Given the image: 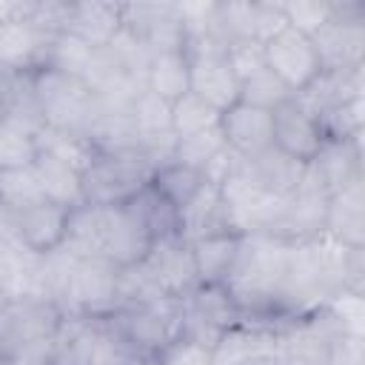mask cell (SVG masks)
<instances>
[{
  "instance_id": "1",
  "label": "cell",
  "mask_w": 365,
  "mask_h": 365,
  "mask_svg": "<svg viewBox=\"0 0 365 365\" xmlns=\"http://www.w3.org/2000/svg\"><path fill=\"white\" fill-rule=\"evenodd\" d=\"M63 311L43 297L0 305V359L6 365H51Z\"/></svg>"
},
{
  "instance_id": "2",
  "label": "cell",
  "mask_w": 365,
  "mask_h": 365,
  "mask_svg": "<svg viewBox=\"0 0 365 365\" xmlns=\"http://www.w3.org/2000/svg\"><path fill=\"white\" fill-rule=\"evenodd\" d=\"M103 319L117 334V339L140 359H160L180 339V299L174 297L120 305Z\"/></svg>"
},
{
  "instance_id": "3",
  "label": "cell",
  "mask_w": 365,
  "mask_h": 365,
  "mask_svg": "<svg viewBox=\"0 0 365 365\" xmlns=\"http://www.w3.org/2000/svg\"><path fill=\"white\" fill-rule=\"evenodd\" d=\"M154 174V163L134 145L125 151H97L83 168V205H123Z\"/></svg>"
},
{
  "instance_id": "4",
  "label": "cell",
  "mask_w": 365,
  "mask_h": 365,
  "mask_svg": "<svg viewBox=\"0 0 365 365\" xmlns=\"http://www.w3.org/2000/svg\"><path fill=\"white\" fill-rule=\"evenodd\" d=\"M31 77H34V94H37L46 128L88 137V123L94 114L91 88L80 77H71L54 68H40Z\"/></svg>"
},
{
  "instance_id": "5",
  "label": "cell",
  "mask_w": 365,
  "mask_h": 365,
  "mask_svg": "<svg viewBox=\"0 0 365 365\" xmlns=\"http://www.w3.org/2000/svg\"><path fill=\"white\" fill-rule=\"evenodd\" d=\"M240 322L242 317L228 285L200 282L185 297H180V339L197 342L211 351L220 336Z\"/></svg>"
},
{
  "instance_id": "6",
  "label": "cell",
  "mask_w": 365,
  "mask_h": 365,
  "mask_svg": "<svg viewBox=\"0 0 365 365\" xmlns=\"http://www.w3.org/2000/svg\"><path fill=\"white\" fill-rule=\"evenodd\" d=\"M117 285H120L117 265H111L103 257H77L66 291L57 299V308L66 317L103 319L111 311H117Z\"/></svg>"
},
{
  "instance_id": "7",
  "label": "cell",
  "mask_w": 365,
  "mask_h": 365,
  "mask_svg": "<svg viewBox=\"0 0 365 365\" xmlns=\"http://www.w3.org/2000/svg\"><path fill=\"white\" fill-rule=\"evenodd\" d=\"M311 40L322 71L365 68V3L334 0V17Z\"/></svg>"
},
{
  "instance_id": "8",
  "label": "cell",
  "mask_w": 365,
  "mask_h": 365,
  "mask_svg": "<svg viewBox=\"0 0 365 365\" xmlns=\"http://www.w3.org/2000/svg\"><path fill=\"white\" fill-rule=\"evenodd\" d=\"M191 66V94L202 97L220 114L240 100V83L225 60V43L220 37L188 40L185 48Z\"/></svg>"
},
{
  "instance_id": "9",
  "label": "cell",
  "mask_w": 365,
  "mask_h": 365,
  "mask_svg": "<svg viewBox=\"0 0 365 365\" xmlns=\"http://www.w3.org/2000/svg\"><path fill=\"white\" fill-rule=\"evenodd\" d=\"M262 51H265V66L285 83L291 94H302L322 71L314 40L288 26L279 34H274L268 43H262Z\"/></svg>"
},
{
  "instance_id": "10",
  "label": "cell",
  "mask_w": 365,
  "mask_h": 365,
  "mask_svg": "<svg viewBox=\"0 0 365 365\" xmlns=\"http://www.w3.org/2000/svg\"><path fill=\"white\" fill-rule=\"evenodd\" d=\"M322 143L325 137H322L317 114L297 94H291L285 103H279L271 111V145L274 148L302 163H311L317 151L322 148Z\"/></svg>"
},
{
  "instance_id": "11",
  "label": "cell",
  "mask_w": 365,
  "mask_h": 365,
  "mask_svg": "<svg viewBox=\"0 0 365 365\" xmlns=\"http://www.w3.org/2000/svg\"><path fill=\"white\" fill-rule=\"evenodd\" d=\"M97 225H100V257L103 259H108L117 268H131L145 259L151 248V237L125 211V205L97 208Z\"/></svg>"
},
{
  "instance_id": "12",
  "label": "cell",
  "mask_w": 365,
  "mask_h": 365,
  "mask_svg": "<svg viewBox=\"0 0 365 365\" xmlns=\"http://www.w3.org/2000/svg\"><path fill=\"white\" fill-rule=\"evenodd\" d=\"M145 268V274L154 279V285L160 288V294L165 297H185L194 285H200L197 271H194V257H191V245L185 237H165V240H154L145 259L140 262Z\"/></svg>"
},
{
  "instance_id": "13",
  "label": "cell",
  "mask_w": 365,
  "mask_h": 365,
  "mask_svg": "<svg viewBox=\"0 0 365 365\" xmlns=\"http://www.w3.org/2000/svg\"><path fill=\"white\" fill-rule=\"evenodd\" d=\"M328 197H331L328 188L317 180V174L305 163V177L299 182V188L291 197H285V208H282V217H279L274 237L297 242V240H311V237L322 234Z\"/></svg>"
},
{
  "instance_id": "14",
  "label": "cell",
  "mask_w": 365,
  "mask_h": 365,
  "mask_svg": "<svg viewBox=\"0 0 365 365\" xmlns=\"http://www.w3.org/2000/svg\"><path fill=\"white\" fill-rule=\"evenodd\" d=\"M120 6H123V29L140 37L151 54L185 48V34L174 14V3H120Z\"/></svg>"
},
{
  "instance_id": "15",
  "label": "cell",
  "mask_w": 365,
  "mask_h": 365,
  "mask_svg": "<svg viewBox=\"0 0 365 365\" xmlns=\"http://www.w3.org/2000/svg\"><path fill=\"white\" fill-rule=\"evenodd\" d=\"M71 211L74 208L57 205L51 200H40L37 205L14 214L11 222H14L17 242L34 254H51V251L63 248L68 222H71Z\"/></svg>"
},
{
  "instance_id": "16",
  "label": "cell",
  "mask_w": 365,
  "mask_h": 365,
  "mask_svg": "<svg viewBox=\"0 0 365 365\" xmlns=\"http://www.w3.org/2000/svg\"><path fill=\"white\" fill-rule=\"evenodd\" d=\"M0 291L6 299L43 297L48 299L46 254H34L17 240L0 248Z\"/></svg>"
},
{
  "instance_id": "17",
  "label": "cell",
  "mask_w": 365,
  "mask_h": 365,
  "mask_svg": "<svg viewBox=\"0 0 365 365\" xmlns=\"http://www.w3.org/2000/svg\"><path fill=\"white\" fill-rule=\"evenodd\" d=\"M51 34L17 17L0 23V68L11 74H34L46 66Z\"/></svg>"
},
{
  "instance_id": "18",
  "label": "cell",
  "mask_w": 365,
  "mask_h": 365,
  "mask_svg": "<svg viewBox=\"0 0 365 365\" xmlns=\"http://www.w3.org/2000/svg\"><path fill=\"white\" fill-rule=\"evenodd\" d=\"M220 131L225 145L237 157L242 160L257 157L259 151L271 148V111H262L237 100L231 108L220 114Z\"/></svg>"
},
{
  "instance_id": "19",
  "label": "cell",
  "mask_w": 365,
  "mask_h": 365,
  "mask_svg": "<svg viewBox=\"0 0 365 365\" xmlns=\"http://www.w3.org/2000/svg\"><path fill=\"white\" fill-rule=\"evenodd\" d=\"M308 168L328 188V194L342 191V188L356 185V182H365V151H362V140H345V143L325 140L322 148L317 151V157L308 163Z\"/></svg>"
},
{
  "instance_id": "20",
  "label": "cell",
  "mask_w": 365,
  "mask_h": 365,
  "mask_svg": "<svg viewBox=\"0 0 365 365\" xmlns=\"http://www.w3.org/2000/svg\"><path fill=\"white\" fill-rule=\"evenodd\" d=\"M123 29V6L120 3H97V0H68L63 31L80 37L83 43L103 48Z\"/></svg>"
},
{
  "instance_id": "21",
  "label": "cell",
  "mask_w": 365,
  "mask_h": 365,
  "mask_svg": "<svg viewBox=\"0 0 365 365\" xmlns=\"http://www.w3.org/2000/svg\"><path fill=\"white\" fill-rule=\"evenodd\" d=\"M322 234L348 248H365V182L348 185L328 197Z\"/></svg>"
},
{
  "instance_id": "22",
  "label": "cell",
  "mask_w": 365,
  "mask_h": 365,
  "mask_svg": "<svg viewBox=\"0 0 365 365\" xmlns=\"http://www.w3.org/2000/svg\"><path fill=\"white\" fill-rule=\"evenodd\" d=\"M242 163H245V171L254 177V182L274 197H291L305 177V163L274 145Z\"/></svg>"
},
{
  "instance_id": "23",
  "label": "cell",
  "mask_w": 365,
  "mask_h": 365,
  "mask_svg": "<svg viewBox=\"0 0 365 365\" xmlns=\"http://www.w3.org/2000/svg\"><path fill=\"white\" fill-rule=\"evenodd\" d=\"M214 234H237L228 217V208L220 197L217 185H205L182 211H180V237H185L188 242L202 240V237H214Z\"/></svg>"
},
{
  "instance_id": "24",
  "label": "cell",
  "mask_w": 365,
  "mask_h": 365,
  "mask_svg": "<svg viewBox=\"0 0 365 365\" xmlns=\"http://www.w3.org/2000/svg\"><path fill=\"white\" fill-rule=\"evenodd\" d=\"M0 120L11 123L29 134H40L46 128L43 123V111L34 94V77L31 74H3L0 83Z\"/></svg>"
},
{
  "instance_id": "25",
  "label": "cell",
  "mask_w": 365,
  "mask_h": 365,
  "mask_svg": "<svg viewBox=\"0 0 365 365\" xmlns=\"http://www.w3.org/2000/svg\"><path fill=\"white\" fill-rule=\"evenodd\" d=\"M191 245V257H194V271L200 282H220L225 285L234 274L237 257H240V245H242V234H214V237H202L188 242Z\"/></svg>"
},
{
  "instance_id": "26",
  "label": "cell",
  "mask_w": 365,
  "mask_h": 365,
  "mask_svg": "<svg viewBox=\"0 0 365 365\" xmlns=\"http://www.w3.org/2000/svg\"><path fill=\"white\" fill-rule=\"evenodd\" d=\"M123 205L143 225V231L151 237V242L180 234V211L151 182H145L143 188H137Z\"/></svg>"
},
{
  "instance_id": "27",
  "label": "cell",
  "mask_w": 365,
  "mask_h": 365,
  "mask_svg": "<svg viewBox=\"0 0 365 365\" xmlns=\"http://www.w3.org/2000/svg\"><path fill=\"white\" fill-rule=\"evenodd\" d=\"M314 114L348 103V100H362L365 97V68H354V71H319V77L302 91L297 94Z\"/></svg>"
},
{
  "instance_id": "28",
  "label": "cell",
  "mask_w": 365,
  "mask_h": 365,
  "mask_svg": "<svg viewBox=\"0 0 365 365\" xmlns=\"http://www.w3.org/2000/svg\"><path fill=\"white\" fill-rule=\"evenodd\" d=\"M37 182L43 188V197L66 205V208H80L83 205V171H77L74 165L51 157V154H37V160L31 163Z\"/></svg>"
},
{
  "instance_id": "29",
  "label": "cell",
  "mask_w": 365,
  "mask_h": 365,
  "mask_svg": "<svg viewBox=\"0 0 365 365\" xmlns=\"http://www.w3.org/2000/svg\"><path fill=\"white\" fill-rule=\"evenodd\" d=\"M143 86L154 91L157 97L174 103L182 94L191 91V66L185 51H165V54H151V63L145 68Z\"/></svg>"
},
{
  "instance_id": "30",
  "label": "cell",
  "mask_w": 365,
  "mask_h": 365,
  "mask_svg": "<svg viewBox=\"0 0 365 365\" xmlns=\"http://www.w3.org/2000/svg\"><path fill=\"white\" fill-rule=\"evenodd\" d=\"M257 354H277V336L248 322L234 325L211 348V365H237Z\"/></svg>"
},
{
  "instance_id": "31",
  "label": "cell",
  "mask_w": 365,
  "mask_h": 365,
  "mask_svg": "<svg viewBox=\"0 0 365 365\" xmlns=\"http://www.w3.org/2000/svg\"><path fill=\"white\" fill-rule=\"evenodd\" d=\"M148 182H151L177 211H182V208L208 185V180H205V174H202L200 168L182 165V163H177V160H168V163L157 165Z\"/></svg>"
},
{
  "instance_id": "32",
  "label": "cell",
  "mask_w": 365,
  "mask_h": 365,
  "mask_svg": "<svg viewBox=\"0 0 365 365\" xmlns=\"http://www.w3.org/2000/svg\"><path fill=\"white\" fill-rule=\"evenodd\" d=\"M40 200H46V197H43V188L37 182L34 165L0 171V211L14 217V214L37 205Z\"/></svg>"
},
{
  "instance_id": "33",
  "label": "cell",
  "mask_w": 365,
  "mask_h": 365,
  "mask_svg": "<svg viewBox=\"0 0 365 365\" xmlns=\"http://www.w3.org/2000/svg\"><path fill=\"white\" fill-rule=\"evenodd\" d=\"M131 123H134L137 140L171 134V103L143 86L131 97Z\"/></svg>"
},
{
  "instance_id": "34",
  "label": "cell",
  "mask_w": 365,
  "mask_h": 365,
  "mask_svg": "<svg viewBox=\"0 0 365 365\" xmlns=\"http://www.w3.org/2000/svg\"><path fill=\"white\" fill-rule=\"evenodd\" d=\"M94 51L97 48L83 43L80 37L60 31V34H51V40H48V51H46V66L43 68H54V71H63V74H71V77L83 80Z\"/></svg>"
},
{
  "instance_id": "35",
  "label": "cell",
  "mask_w": 365,
  "mask_h": 365,
  "mask_svg": "<svg viewBox=\"0 0 365 365\" xmlns=\"http://www.w3.org/2000/svg\"><path fill=\"white\" fill-rule=\"evenodd\" d=\"M317 120H319V128H322L325 140H334V143L362 140V131H365V97L331 106V108L319 111Z\"/></svg>"
},
{
  "instance_id": "36",
  "label": "cell",
  "mask_w": 365,
  "mask_h": 365,
  "mask_svg": "<svg viewBox=\"0 0 365 365\" xmlns=\"http://www.w3.org/2000/svg\"><path fill=\"white\" fill-rule=\"evenodd\" d=\"M217 125H220V111L208 106L202 97L188 91L171 103V134L174 137H188V134L208 131Z\"/></svg>"
},
{
  "instance_id": "37",
  "label": "cell",
  "mask_w": 365,
  "mask_h": 365,
  "mask_svg": "<svg viewBox=\"0 0 365 365\" xmlns=\"http://www.w3.org/2000/svg\"><path fill=\"white\" fill-rule=\"evenodd\" d=\"M37 148H40L43 154H51V157H57V160L74 165L77 171H83V168L91 163V157L97 154V148L91 145L88 137H83V134H68V131H54V128H43V131L37 134Z\"/></svg>"
},
{
  "instance_id": "38",
  "label": "cell",
  "mask_w": 365,
  "mask_h": 365,
  "mask_svg": "<svg viewBox=\"0 0 365 365\" xmlns=\"http://www.w3.org/2000/svg\"><path fill=\"white\" fill-rule=\"evenodd\" d=\"M222 148H225V140H222V131H220V125H217V128H208V131H197V134H188V137H177V140H174V154H171V160L202 171Z\"/></svg>"
},
{
  "instance_id": "39",
  "label": "cell",
  "mask_w": 365,
  "mask_h": 365,
  "mask_svg": "<svg viewBox=\"0 0 365 365\" xmlns=\"http://www.w3.org/2000/svg\"><path fill=\"white\" fill-rule=\"evenodd\" d=\"M288 97H291V91L268 66L262 71H257L254 77L240 83V103H248V106L262 108V111H274Z\"/></svg>"
},
{
  "instance_id": "40",
  "label": "cell",
  "mask_w": 365,
  "mask_h": 365,
  "mask_svg": "<svg viewBox=\"0 0 365 365\" xmlns=\"http://www.w3.org/2000/svg\"><path fill=\"white\" fill-rule=\"evenodd\" d=\"M282 14L288 29L314 37L334 17V0H282Z\"/></svg>"
},
{
  "instance_id": "41",
  "label": "cell",
  "mask_w": 365,
  "mask_h": 365,
  "mask_svg": "<svg viewBox=\"0 0 365 365\" xmlns=\"http://www.w3.org/2000/svg\"><path fill=\"white\" fill-rule=\"evenodd\" d=\"M37 137L0 120V171L3 168H23L37 160Z\"/></svg>"
},
{
  "instance_id": "42",
  "label": "cell",
  "mask_w": 365,
  "mask_h": 365,
  "mask_svg": "<svg viewBox=\"0 0 365 365\" xmlns=\"http://www.w3.org/2000/svg\"><path fill=\"white\" fill-rule=\"evenodd\" d=\"M322 308L334 317V322L339 325L342 334L365 336V299L359 291H339Z\"/></svg>"
},
{
  "instance_id": "43",
  "label": "cell",
  "mask_w": 365,
  "mask_h": 365,
  "mask_svg": "<svg viewBox=\"0 0 365 365\" xmlns=\"http://www.w3.org/2000/svg\"><path fill=\"white\" fill-rule=\"evenodd\" d=\"M225 60L237 77V83L254 77L257 71L265 68V51H262V43H254V40H237V43H228L225 46Z\"/></svg>"
},
{
  "instance_id": "44",
  "label": "cell",
  "mask_w": 365,
  "mask_h": 365,
  "mask_svg": "<svg viewBox=\"0 0 365 365\" xmlns=\"http://www.w3.org/2000/svg\"><path fill=\"white\" fill-rule=\"evenodd\" d=\"M288 23L282 14V0H254V40L257 43H268Z\"/></svg>"
},
{
  "instance_id": "45",
  "label": "cell",
  "mask_w": 365,
  "mask_h": 365,
  "mask_svg": "<svg viewBox=\"0 0 365 365\" xmlns=\"http://www.w3.org/2000/svg\"><path fill=\"white\" fill-rule=\"evenodd\" d=\"M322 365H365V336L339 334L328 345Z\"/></svg>"
},
{
  "instance_id": "46",
  "label": "cell",
  "mask_w": 365,
  "mask_h": 365,
  "mask_svg": "<svg viewBox=\"0 0 365 365\" xmlns=\"http://www.w3.org/2000/svg\"><path fill=\"white\" fill-rule=\"evenodd\" d=\"M157 362L160 365H211V351L197 345V342L177 339Z\"/></svg>"
},
{
  "instance_id": "47",
  "label": "cell",
  "mask_w": 365,
  "mask_h": 365,
  "mask_svg": "<svg viewBox=\"0 0 365 365\" xmlns=\"http://www.w3.org/2000/svg\"><path fill=\"white\" fill-rule=\"evenodd\" d=\"M237 365H279V359H277V354H257V356H248Z\"/></svg>"
},
{
  "instance_id": "48",
  "label": "cell",
  "mask_w": 365,
  "mask_h": 365,
  "mask_svg": "<svg viewBox=\"0 0 365 365\" xmlns=\"http://www.w3.org/2000/svg\"><path fill=\"white\" fill-rule=\"evenodd\" d=\"M279 365H322V359H311V356H277Z\"/></svg>"
},
{
  "instance_id": "49",
  "label": "cell",
  "mask_w": 365,
  "mask_h": 365,
  "mask_svg": "<svg viewBox=\"0 0 365 365\" xmlns=\"http://www.w3.org/2000/svg\"><path fill=\"white\" fill-rule=\"evenodd\" d=\"M3 302H6V294H3V291H0V305H3Z\"/></svg>"
},
{
  "instance_id": "50",
  "label": "cell",
  "mask_w": 365,
  "mask_h": 365,
  "mask_svg": "<svg viewBox=\"0 0 365 365\" xmlns=\"http://www.w3.org/2000/svg\"><path fill=\"white\" fill-rule=\"evenodd\" d=\"M3 74H6V71H3V68H0V83H3Z\"/></svg>"
},
{
  "instance_id": "51",
  "label": "cell",
  "mask_w": 365,
  "mask_h": 365,
  "mask_svg": "<svg viewBox=\"0 0 365 365\" xmlns=\"http://www.w3.org/2000/svg\"><path fill=\"white\" fill-rule=\"evenodd\" d=\"M0 365H6V362H3V359H0Z\"/></svg>"
},
{
  "instance_id": "52",
  "label": "cell",
  "mask_w": 365,
  "mask_h": 365,
  "mask_svg": "<svg viewBox=\"0 0 365 365\" xmlns=\"http://www.w3.org/2000/svg\"><path fill=\"white\" fill-rule=\"evenodd\" d=\"M0 214H3V211H0Z\"/></svg>"
}]
</instances>
